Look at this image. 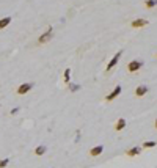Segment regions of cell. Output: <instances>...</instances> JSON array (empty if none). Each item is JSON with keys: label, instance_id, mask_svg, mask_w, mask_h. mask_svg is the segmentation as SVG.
I'll list each match as a JSON object with an SVG mask.
<instances>
[{"label": "cell", "instance_id": "obj_12", "mask_svg": "<svg viewBox=\"0 0 157 168\" xmlns=\"http://www.w3.org/2000/svg\"><path fill=\"white\" fill-rule=\"evenodd\" d=\"M63 79H65V83H69V79H71V69H69V68H66V69H65V76H63Z\"/></svg>", "mask_w": 157, "mask_h": 168}, {"label": "cell", "instance_id": "obj_9", "mask_svg": "<svg viewBox=\"0 0 157 168\" xmlns=\"http://www.w3.org/2000/svg\"><path fill=\"white\" fill-rule=\"evenodd\" d=\"M126 127V120L124 118H120L116 121V124H115V131H123V129Z\"/></svg>", "mask_w": 157, "mask_h": 168}, {"label": "cell", "instance_id": "obj_5", "mask_svg": "<svg viewBox=\"0 0 157 168\" xmlns=\"http://www.w3.org/2000/svg\"><path fill=\"white\" fill-rule=\"evenodd\" d=\"M32 88H33V83H22L18 88V94H25V93H29Z\"/></svg>", "mask_w": 157, "mask_h": 168}, {"label": "cell", "instance_id": "obj_6", "mask_svg": "<svg viewBox=\"0 0 157 168\" xmlns=\"http://www.w3.org/2000/svg\"><path fill=\"white\" fill-rule=\"evenodd\" d=\"M149 24V22L146 21V19H135V21H132V27L134 29H140V27H146Z\"/></svg>", "mask_w": 157, "mask_h": 168}, {"label": "cell", "instance_id": "obj_2", "mask_svg": "<svg viewBox=\"0 0 157 168\" xmlns=\"http://www.w3.org/2000/svg\"><path fill=\"white\" fill-rule=\"evenodd\" d=\"M143 66V61H140V60H132L131 63L127 65V71L129 72H137L140 68Z\"/></svg>", "mask_w": 157, "mask_h": 168}, {"label": "cell", "instance_id": "obj_3", "mask_svg": "<svg viewBox=\"0 0 157 168\" xmlns=\"http://www.w3.org/2000/svg\"><path fill=\"white\" fill-rule=\"evenodd\" d=\"M121 54H123V50H120L118 54H115V57L110 60V63L107 65V68H105V71H107V72H109V71H112V69H113L115 66L118 65V61H120V58H121Z\"/></svg>", "mask_w": 157, "mask_h": 168}, {"label": "cell", "instance_id": "obj_16", "mask_svg": "<svg viewBox=\"0 0 157 168\" xmlns=\"http://www.w3.org/2000/svg\"><path fill=\"white\" fill-rule=\"evenodd\" d=\"M156 146V142H145L143 143V148H154Z\"/></svg>", "mask_w": 157, "mask_h": 168}, {"label": "cell", "instance_id": "obj_19", "mask_svg": "<svg viewBox=\"0 0 157 168\" xmlns=\"http://www.w3.org/2000/svg\"><path fill=\"white\" fill-rule=\"evenodd\" d=\"M154 126H156V129H157V120H156V123H154Z\"/></svg>", "mask_w": 157, "mask_h": 168}, {"label": "cell", "instance_id": "obj_10", "mask_svg": "<svg viewBox=\"0 0 157 168\" xmlns=\"http://www.w3.org/2000/svg\"><path fill=\"white\" fill-rule=\"evenodd\" d=\"M102 151H104V148L102 146H94L91 151H90V156H93V157H96V156H99V154H102Z\"/></svg>", "mask_w": 157, "mask_h": 168}, {"label": "cell", "instance_id": "obj_15", "mask_svg": "<svg viewBox=\"0 0 157 168\" xmlns=\"http://www.w3.org/2000/svg\"><path fill=\"white\" fill-rule=\"evenodd\" d=\"M68 85H69V90H71L72 93H74V91H78V90H80V85H76V83H68Z\"/></svg>", "mask_w": 157, "mask_h": 168}, {"label": "cell", "instance_id": "obj_7", "mask_svg": "<svg viewBox=\"0 0 157 168\" xmlns=\"http://www.w3.org/2000/svg\"><path fill=\"white\" fill-rule=\"evenodd\" d=\"M140 153H142V148H140V146H134L129 151H126V156H127V157H134V156H138Z\"/></svg>", "mask_w": 157, "mask_h": 168}, {"label": "cell", "instance_id": "obj_4", "mask_svg": "<svg viewBox=\"0 0 157 168\" xmlns=\"http://www.w3.org/2000/svg\"><path fill=\"white\" fill-rule=\"evenodd\" d=\"M121 87L120 85H118V87H115V90H113V91H112L110 94H107V98H105V101H109V102H110V101H113L115 98H118V96H120V94H121Z\"/></svg>", "mask_w": 157, "mask_h": 168}, {"label": "cell", "instance_id": "obj_14", "mask_svg": "<svg viewBox=\"0 0 157 168\" xmlns=\"http://www.w3.org/2000/svg\"><path fill=\"white\" fill-rule=\"evenodd\" d=\"M46 151H47L46 146H38V148L35 149V154H36V156H43L44 153H46Z\"/></svg>", "mask_w": 157, "mask_h": 168}, {"label": "cell", "instance_id": "obj_11", "mask_svg": "<svg viewBox=\"0 0 157 168\" xmlns=\"http://www.w3.org/2000/svg\"><path fill=\"white\" fill-rule=\"evenodd\" d=\"M10 24H11V18H10V16H7V18H3V19H0V30L5 29V27L10 25Z\"/></svg>", "mask_w": 157, "mask_h": 168}, {"label": "cell", "instance_id": "obj_1", "mask_svg": "<svg viewBox=\"0 0 157 168\" xmlns=\"http://www.w3.org/2000/svg\"><path fill=\"white\" fill-rule=\"evenodd\" d=\"M52 36H54V29L50 27L46 33H43V35L38 38V44H46L47 41H50V38H52Z\"/></svg>", "mask_w": 157, "mask_h": 168}, {"label": "cell", "instance_id": "obj_17", "mask_svg": "<svg viewBox=\"0 0 157 168\" xmlns=\"http://www.w3.org/2000/svg\"><path fill=\"white\" fill-rule=\"evenodd\" d=\"M10 164V159H3V160H0V168H5Z\"/></svg>", "mask_w": 157, "mask_h": 168}, {"label": "cell", "instance_id": "obj_18", "mask_svg": "<svg viewBox=\"0 0 157 168\" xmlns=\"http://www.w3.org/2000/svg\"><path fill=\"white\" fill-rule=\"evenodd\" d=\"M18 112H19V107H16V109H13V110H11V115H16Z\"/></svg>", "mask_w": 157, "mask_h": 168}, {"label": "cell", "instance_id": "obj_8", "mask_svg": "<svg viewBox=\"0 0 157 168\" xmlns=\"http://www.w3.org/2000/svg\"><path fill=\"white\" fill-rule=\"evenodd\" d=\"M146 93H148V87H146V85H140V87L135 90V96H137V98H142V96H145Z\"/></svg>", "mask_w": 157, "mask_h": 168}, {"label": "cell", "instance_id": "obj_13", "mask_svg": "<svg viewBox=\"0 0 157 168\" xmlns=\"http://www.w3.org/2000/svg\"><path fill=\"white\" fill-rule=\"evenodd\" d=\"M145 7H146V8H154V7H157V0H146V2H145Z\"/></svg>", "mask_w": 157, "mask_h": 168}]
</instances>
